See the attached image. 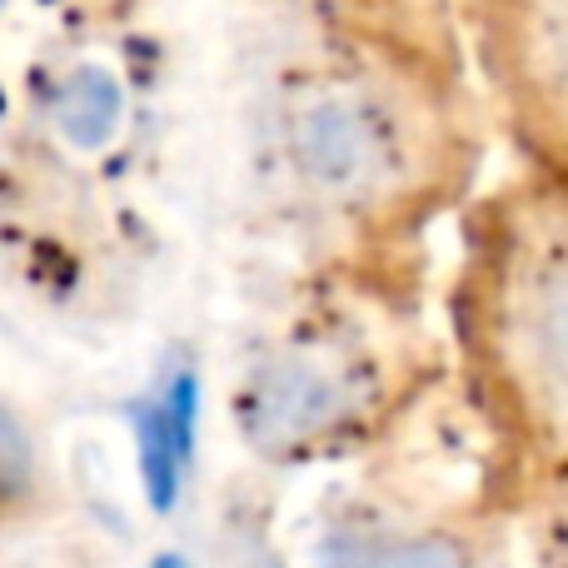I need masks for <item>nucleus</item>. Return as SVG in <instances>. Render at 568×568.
I'll list each match as a JSON object with an SVG mask.
<instances>
[{
    "instance_id": "nucleus-1",
    "label": "nucleus",
    "mask_w": 568,
    "mask_h": 568,
    "mask_svg": "<svg viewBox=\"0 0 568 568\" xmlns=\"http://www.w3.org/2000/svg\"><path fill=\"white\" fill-rule=\"evenodd\" d=\"M489 115L454 10L354 0L270 80L265 155L310 270H419L484 185Z\"/></svg>"
},
{
    "instance_id": "nucleus-2",
    "label": "nucleus",
    "mask_w": 568,
    "mask_h": 568,
    "mask_svg": "<svg viewBox=\"0 0 568 568\" xmlns=\"http://www.w3.org/2000/svg\"><path fill=\"white\" fill-rule=\"evenodd\" d=\"M449 389L499 499L568 489V185L509 170L454 215L439 294Z\"/></svg>"
},
{
    "instance_id": "nucleus-3",
    "label": "nucleus",
    "mask_w": 568,
    "mask_h": 568,
    "mask_svg": "<svg viewBox=\"0 0 568 568\" xmlns=\"http://www.w3.org/2000/svg\"><path fill=\"white\" fill-rule=\"evenodd\" d=\"M439 389L424 270H310L240 354L230 429L265 469H320L389 444Z\"/></svg>"
},
{
    "instance_id": "nucleus-4",
    "label": "nucleus",
    "mask_w": 568,
    "mask_h": 568,
    "mask_svg": "<svg viewBox=\"0 0 568 568\" xmlns=\"http://www.w3.org/2000/svg\"><path fill=\"white\" fill-rule=\"evenodd\" d=\"M474 90L514 170L568 185V0H449Z\"/></svg>"
},
{
    "instance_id": "nucleus-5",
    "label": "nucleus",
    "mask_w": 568,
    "mask_h": 568,
    "mask_svg": "<svg viewBox=\"0 0 568 568\" xmlns=\"http://www.w3.org/2000/svg\"><path fill=\"white\" fill-rule=\"evenodd\" d=\"M329 568H489L484 544L459 519H409L379 524L369 534H354L339 544V559Z\"/></svg>"
},
{
    "instance_id": "nucleus-6",
    "label": "nucleus",
    "mask_w": 568,
    "mask_h": 568,
    "mask_svg": "<svg viewBox=\"0 0 568 568\" xmlns=\"http://www.w3.org/2000/svg\"><path fill=\"white\" fill-rule=\"evenodd\" d=\"M155 568H190V564H185V559H175V554H170V559H160Z\"/></svg>"
}]
</instances>
